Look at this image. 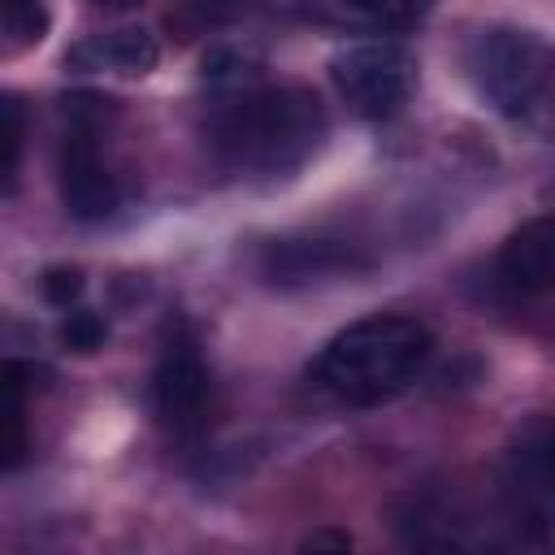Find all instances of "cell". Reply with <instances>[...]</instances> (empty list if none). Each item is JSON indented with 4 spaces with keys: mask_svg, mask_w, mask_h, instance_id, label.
<instances>
[{
    "mask_svg": "<svg viewBox=\"0 0 555 555\" xmlns=\"http://www.w3.org/2000/svg\"><path fill=\"white\" fill-rule=\"evenodd\" d=\"M104 338H108V325H104V317H95V312H69V317L61 321V343H65V351L91 356V351L104 347Z\"/></svg>",
    "mask_w": 555,
    "mask_h": 555,
    "instance_id": "cell-14",
    "label": "cell"
},
{
    "mask_svg": "<svg viewBox=\"0 0 555 555\" xmlns=\"http://www.w3.org/2000/svg\"><path fill=\"white\" fill-rule=\"evenodd\" d=\"M369 269V260L338 238H273L260 251V273L269 286L282 291H299V286H321V282H338Z\"/></svg>",
    "mask_w": 555,
    "mask_h": 555,
    "instance_id": "cell-6",
    "label": "cell"
},
{
    "mask_svg": "<svg viewBox=\"0 0 555 555\" xmlns=\"http://www.w3.org/2000/svg\"><path fill=\"white\" fill-rule=\"evenodd\" d=\"M330 134L325 104L312 87H243L212 117V147L238 173L286 178L304 169Z\"/></svg>",
    "mask_w": 555,
    "mask_h": 555,
    "instance_id": "cell-1",
    "label": "cell"
},
{
    "mask_svg": "<svg viewBox=\"0 0 555 555\" xmlns=\"http://www.w3.org/2000/svg\"><path fill=\"white\" fill-rule=\"evenodd\" d=\"M48 4L43 0H0V30H4V52H30L48 39Z\"/></svg>",
    "mask_w": 555,
    "mask_h": 555,
    "instance_id": "cell-12",
    "label": "cell"
},
{
    "mask_svg": "<svg viewBox=\"0 0 555 555\" xmlns=\"http://www.w3.org/2000/svg\"><path fill=\"white\" fill-rule=\"evenodd\" d=\"M208 399H212V373H208L195 338H182V334L169 338L160 360H156V373H152L156 416L173 434H195L204 425Z\"/></svg>",
    "mask_w": 555,
    "mask_h": 555,
    "instance_id": "cell-5",
    "label": "cell"
},
{
    "mask_svg": "<svg viewBox=\"0 0 555 555\" xmlns=\"http://www.w3.org/2000/svg\"><path fill=\"white\" fill-rule=\"evenodd\" d=\"M434 351V334L416 317L377 312L334 334L308 364V377L343 403H382L416 382Z\"/></svg>",
    "mask_w": 555,
    "mask_h": 555,
    "instance_id": "cell-2",
    "label": "cell"
},
{
    "mask_svg": "<svg viewBox=\"0 0 555 555\" xmlns=\"http://www.w3.org/2000/svg\"><path fill=\"white\" fill-rule=\"evenodd\" d=\"M17 160H22V104L4 95V191L17 182Z\"/></svg>",
    "mask_w": 555,
    "mask_h": 555,
    "instance_id": "cell-16",
    "label": "cell"
},
{
    "mask_svg": "<svg viewBox=\"0 0 555 555\" xmlns=\"http://www.w3.org/2000/svg\"><path fill=\"white\" fill-rule=\"evenodd\" d=\"M343 4L356 13H390L395 9V0H343Z\"/></svg>",
    "mask_w": 555,
    "mask_h": 555,
    "instance_id": "cell-19",
    "label": "cell"
},
{
    "mask_svg": "<svg viewBox=\"0 0 555 555\" xmlns=\"http://www.w3.org/2000/svg\"><path fill=\"white\" fill-rule=\"evenodd\" d=\"M251 74H256V61L238 48H208L204 52V78L217 87H247Z\"/></svg>",
    "mask_w": 555,
    "mask_h": 555,
    "instance_id": "cell-13",
    "label": "cell"
},
{
    "mask_svg": "<svg viewBox=\"0 0 555 555\" xmlns=\"http://www.w3.org/2000/svg\"><path fill=\"white\" fill-rule=\"evenodd\" d=\"M330 78L356 117L386 121L412 100L416 56L395 39H369V43H351V48L334 52Z\"/></svg>",
    "mask_w": 555,
    "mask_h": 555,
    "instance_id": "cell-4",
    "label": "cell"
},
{
    "mask_svg": "<svg viewBox=\"0 0 555 555\" xmlns=\"http://www.w3.org/2000/svg\"><path fill=\"white\" fill-rule=\"evenodd\" d=\"M546 43L525 26H486L468 39L464 69L481 100L503 113L520 117L533 108L542 82H546Z\"/></svg>",
    "mask_w": 555,
    "mask_h": 555,
    "instance_id": "cell-3",
    "label": "cell"
},
{
    "mask_svg": "<svg viewBox=\"0 0 555 555\" xmlns=\"http://www.w3.org/2000/svg\"><path fill=\"white\" fill-rule=\"evenodd\" d=\"M91 4H104V9H134V4H143V0H91Z\"/></svg>",
    "mask_w": 555,
    "mask_h": 555,
    "instance_id": "cell-20",
    "label": "cell"
},
{
    "mask_svg": "<svg viewBox=\"0 0 555 555\" xmlns=\"http://www.w3.org/2000/svg\"><path fill=\"white\" fill-rule=\"evenodd\" d=\"M247 9H251V0H173V9L165 13V26L178 39H199V35L234 26Z\"/></svg>",
    "mask_w": 555,
    "mask_h": 555,
    "instance_id": "cell-11",
    "label": "cell"
},
{
    "mask_svg": "<svg viewBox=\"0 0 555 555\" xmlns=\"http://www.w3.org/2000/svg\"><path fill=\"white\" fill-rule=\"evenodd\" d=\"M61 204L74 221H108L121 204V191L113 182V173L100 165L95 156V143L87 130H74L65 139V152H61Z\"/></svg>",
    "mask_w": 555,
    "mask_h": 555,
    "instance_id": "cell-8",
    "label": "cell"
},
{
    "mask_svg": "<svg viewBox=\"0 0 555 555\" xmlns=\"http://www.w3.org/2000/svg\"><path fill=\"white\" fill-rule=\"evenodd\" d=\"M299 551H351V533L347 529H317L299 542Z\"/></svg>",
    "mask_w": 555,
    "mask_h": 555,
    "instance_id": "cell-17",
    "label": "cell"
},
{
    "mask_svg": "<svg viewBox=\"0 0 555 555\" xmlns=\"http://www.w3.org/2000/svg\"><path fill=\"white\" fill-rule=\"evenodd\" d=\"M65 65L78 74H117V78H143L160 65V43L143 26H117V30H95L78 39L65 52Z\"/></svg>",
    "mask_w": 555,
    "mask_h": 555,
    "instance_id": "cell-9",
    "label": "cell"
},
{
    "mask_svg": "<svg viewBox=\"0 0 555 555\" xmlns=\"http://www.w3.org/2000/svg\"><path fill=\"white\" fill-rule=\"evenodd\" d=\"M82 269L78 264H52V269H43V278H39V291H43V299L52 304V308H69L78 295H82Z\"/></svg>",
    "mask_w": 555,
    "mask_h": 555,
    "instance_id": "cell-15",
    "label": "cell"
},
{
    "mask_svg": "<svg viewBox=\"0 0 555 555\" xmlns=\"http://www.w3.org/2000/svg\"><path fill=\"white\" fill-rule=\"evenodd\" d=\"M434 4H438V0H395V9H390V13H395V22H403V26H408V22L429 17V9H434Z\"/></svg>",
    "mask_w": 555,
    "mask_h": 555,
    "instance_id": "cell-18",
    "label": "cell"
},
{
    "mask_svg": "<svg viewBox=\"0 0 555 555\" xmlns=\"http://www.w3.org/2000/svg\"><path fill=\"white\" fill-rule=\"evenodd\" d=\"M494 278L516 299H538L555 291V212L525 221L494 260Z\"/></svg>",
    "mask_w": 555,
    "mask_h": 555,
    "instance_id": "cell-7",
    "label": "cell"
},
{
    "mask_svg": "<svg viewBox=\"0 0 555 555\" xmlns=\"http://www.w3.org/2000/svg\"><path fill=\"white\" fill-rule=\"evenodd\" d=\"M507 473L529 503L555 507V421L551 416H529L512 434Z\"/></svg>",
    "mask_w": 555,
    "mask_h": 555,
    "instance_id": "cell-10",
    "label": "cell"
}]
</instances>
